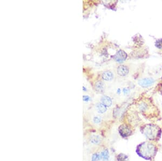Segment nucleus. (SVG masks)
Here are the masks:
<instances>
[{"mask_svg": "<svg viewBox=\"0 0 162 161\" xmlns=\"http://www.w3.org/2000/svg\"><path fill=\"white\" fill-rule=\"evenodd\" d=\"M156 151L155 147L151 143H145L142 144L139 147V152L142 157L149 159L155 155Z\"/></svg>", "mask_w": 162, "mask_h": 161, "instance_id": "obj_1", "label": "nucleus"}, {"mask_svg": "<svg viewBox=\"0 0 162 161\" xmlns=\"http://www.w3.org/2000/svg\"><path fill=\"white\" fill-rule=\"evenodd\" d=\"M143 134L150 140H154L157 138L159 133V129L154 125H146L143 128Z\"/></svg>", "mask_w": 162, "mask_h": 161, "instance_id": "obj_2", "label": "nucleus"}, {"mask_svg": "<svg viewBox=\"0 0 162 161\" xmlns=\"http://www.w3.org/2000/svg\"><path fill=\"white\" fill-rule=\"evenodd\" d=\"M155 83V79L152 78H145L140 79L138 82V84L142 88H147L153 86Z\"/></svg>", "mask_w": 162, "mask_h": 161, "instance_id": "obj_3", "label": "nucleus"}, {"mask_svg": "<svg viewBox=\"0 0 162 161\" xmlns=\"http://www.w3.org/2000/svg\"><path fill=\"white\" fill-rule=\"evenodd\" d=\"M119 133L123 137H127L131 135L130 128L126 124H122L119 126Z\"/></svg>", "mask_w": 162, "mask_h": 161, "instance_id": "obj_4", "label": "nucleus"}, {"mask_svg": "<svg viewBox=\"0 0 162 161\" xmlns=\"http://www.w3.org/2000/svg\"><path fill=\"white\" fill-rule=\"evenodd\" d=\"M128 55L125 51L119 50L118 51L114 56L115 60L119 63H121L126 60Z\"/></svg>", "mask_w": 162, "mask_h": 161, "instance_id": "obj_5", "label": "nucleus"}, {"mask_svg": "<svg viewBox=\"0 0 162 161\" xmlns=\"http://www.w3.org/2000/svg\"><path fill=\"white\" fill-rule=\"evenodd\" d=\"M129 68L124 65H119L116 69V72L118 75L121 77H125L129 73Z\"/></svg>", "mask_w": 162, "mask_h": 161, "instance_id": "obj_6", "label": "nucleus"}, {"mask_svg": "<svg viewBox=\"0 0 162 161\" xmlns=\"http://www.w3.org/2000/svg\"><path fill=\"white\" fill-rule=\"evenodd\" d=\"M102 78L105 81H111L114 78V75L113 72L110 71H106L104 72L102 75Z\"/></svg>", "mask_w": 162, "mask_h": 161, "instance_id": "obj_7", "label": "nucleus"}, {"mask_svg": "<svg viewBox=\"0 0 162 161\" xmlns=\"http://www.w3.org/2000/svg\"><path fill=\"white\" fill-rule=\"evenodd\" d=\"M101 103L107 107H110L113 104V101L111 98L107 96H103L101 98Z\"/></svg>", "mask_w": 162, "mask_h": 161, "instance_id": "obj_8", "label": "nucleus"}, {"mask_svg": "<svg viewBox=\"0 0 162 161\" xmlns=\"http://www.w3.org/2000/svg\"><path fill=\"white\" fill-rule=\"evenodd\" d=\"M96 108L97 111L101 114H103L107 110V107L105 106L104 105L101 103L97 104L96 106Z\"/></svg>", "mask_w": 162, "mask_h": 161, "instance_id": "obj_9", "label": "nucleus"}, {"mask_svg": "<svg viewBox=\"0 0 162 161\" xmlns=\"http://www.w3.org/2000/svg\"><path fill=\"white\" fill-rule=\"evenodd\" d=\"M90 141L91 143L99 145L101 143V138L99 135H92L90 138Z\"/></svg>", "mask_w": 162, "mask_h": 161, "instance_id": "obj_10", "label": "nucleus"}, {"mask_svg": "<svg viewBox=\"0 0 162 161\" xmlns=\"http://www.w3.org/2000/svg\"><path fill=\"white\" fill-rule=\"evenodd\" d=\"M95 87L96 91H97L98 92H103L104 88H105V85L102 82L99 81L95 84Z\"/></svg>", "mask_w": 162, "mask_h": 161, "instance_id": "obj_11", "label": "nucleus"}, {"mask_svg": "<svg viewBox=\"0 0 162 161\" xmlns=\"http://www.w3.org/2000/svg\"><path fill=\"white\" fill-rule=\"evenodd\" d=\"M101 155L102 157V159L103 161H108L109 158V152L107 149L104 150L101 153Z\"/></svg>", "mask_w": 162, "mask_h": 161, "instance_id": "obj_12", "label": "nucleus"}, {"mask_svg": "<svg viewBox=\"0 0 162 161\" xmlns=\"http://www.w3.org/2000/svg\"><path fill=\"white\" fill-rule=\"evenodd\" d=\"M102 160L101 154H94L92 155L91 157V161H99Z\"/></svg>", "mask_w": 162, "mask_h": 161, "instance_id": "obj_13", "label": "nucleus"}, {"mask_svg": "<svg viewBox=\"0 0 162 161\" xmlns=\"http://www.w3.org/2000/svg\"><path fill=\"white\" fill-rule=\"evenodd\" d=\"M117 161H126L128 156L123 154H120L117 156Z\"/></svg>", "mask_w": 162, "mask_h": 161, "instance_id": "obj_14", "label": "nucleus"}, {"mask_svg": "<svg viewBox=\"0 0 162 161\" xmlns=\"http://www.w3.org/2000/svg\"><path fill=\"white\" fill-rule=\"evenodd\" d=\"M155 46L158 49L162 50V38L156 40V41L155 42Z\"/></svg>", "mask_w": 162, "mask_h": 161, "instance_id": "obj_15", "label": "nucleus"}, {"mask_svg": "<svg viewBox=\"0 0 162 161\" xmlns=\"http://www.w3.org/2000/svg\"><path fill=\"white\" fill-rule=\"evenodd\" d=\"M102 121L101 117L99 116H95L93 118V122L96 124H99Z\"/></svg>", "mask_w": 162, "mask_h": 161, "instance_id": "obj_16", "label": "nucleus"}, {"mask_svg": "<svg viewBox=\"0 0 162 161\" xmlns=\"http://www.w3.org/2000/svg\"><path fill=\"white\" fill-rule=\"evenodd\" d=\"M89 97H88V96H83V101H89Z\"/></svg>", "mask_w": 162, "mask_h": 161, "instance_id": "obj_17", "label": "nucleus"}, {"mask_svg": "<svg viewBox=\"0 0 162 161\" xmlns=\"http://www.w3.org/2000/svg\"><path fill=\"white\" fill-rule=\"evenodd\" d=\"M161 93L162 95V85H161Z\"/></svg>", "mask_w": 162, "mask_h": 161, "instance_id": "obj_18", "label": "nucleus"}]
</instances>
